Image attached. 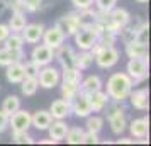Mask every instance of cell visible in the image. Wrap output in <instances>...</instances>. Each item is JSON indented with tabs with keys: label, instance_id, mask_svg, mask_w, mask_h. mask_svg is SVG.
Instances as JSON below:
<instances>
[{
	"label": "cell",
	"instance_id": "ee69618b",
	"mask_svg": "<svg viewBox=\"0 0 151 146\" xmlns=\"http://www.w3.org/2000/svg\"><path fill=\"white\" fill-rule=\"evenodd\" d=\"M116 143H117V145H132V143H134V139H131V138H121V139H117Z\"/></svg>",
	"mask_w": 151,
	"mask_h": 146
},
{
	"label": "cell",
	"instance_id": "7a4b0ae2",
	"mask_svg": "<svg viewBox=\"0 0 151 146\" xmlns=\"http://www.w3.org/2000/svg\"><path fill=\"white\" fill-rule=\"evenodd\" d=\"M107 121H109V126L114 134L121 136L126 131L127 121H126V107L122 105V102L112 100V105H109V111H107Z\"/></svg>",
	"mask_w": 151,
	"mask_h": 146
},
{
	"label": "cell",
	"instance_id": "ba28073f",
	"mask_svg": "<svg viewBox=\"0 0 151 146\" xmlns=\"http://www.w3.org/2000/svg\"><path fill=\"white\" fill-rule=\"evenodd\" d=\"M55 60V49L46 46V44H36L31 51V61H34L39 66L51 65Z\"/></svg>",
	"mask_w": 151,
	"mask_h": 146
},
{
	"label": "cell",
	"instance_id": "3957f363",
	"mask_svg": "<svg viewBox=\"0 0 151 146\" xmlns=\"http://www.w3.org/2000/svg\"><path fill=\"white\" fill-rule=\"evenodd\" d=\"M75 44L78 49H90L97 41H99V34H97L95 27H93V22L90 24H82L78 31L73 34Z\"/></svg>",
	"mask_w": 151,
	"mask_h": 146
},
{
	"label": "cell",
	"instance_id": "d6986e66",
	"mask_svg": "<svg viewBox=\"0 0 151 146\" xmlns=\"http://www.w3.org/2000/svg\"><path fill=\"white\" fill-rule=\"evenodd\" d=\"M80 92L82 93H87V95H90V93H93V92L97 90H102V80H100V77H97V75H88V77H85L80 80Z\"/></svg>",
	"mask_w": 151,
	"mask_h": 146
},
{
	"label": "cell",
	"instance_id": "8fae6325",
	"mask_svg": "<svg viewBox=\"0 0 151 146\" xmlns=\"http://www.w3.org/2000/svg\"><path fill=\"white\" fill-rule=\"evenodd\" d=\"M55 58L58 60V63L61 65V68H73V66H75L76 53L71 46H68V44L63 42L60 48L55 49Z\"/></svg>",
	"mask_w": 151,
	"mask_h": 146
},
{
	"label": "cell",
	"instance_id": "f35d334b",
	"mask_svg": "<svg viewBox=\"0 0 151 146\" xmlns=\"http://www.w3.org/2000/svg\"><path fill=\"white\" fill-rule=\"evenodd\" d=\"M97 143H100V139H99V132L85 131V134H83V141H82V145H97Z\"/></svg>",
	"mask_w": 151,
	"mask_h": 146
},
{
	"label": "cell",
	"instance_id": "ffe728a7",
	"mask_svg": "<svg viewBox=\"0 0 151 146\" xmlns=\"http://www.w3.org/2000/svg\"><path fill=\"white\" fill-rule=\"evenodd\" d=\"M129 131H131V136L132 138H146L148 136V131H150V119L141 117V119L131 121Z\"/></svg>",
	"mask_w": 151,
	"mask_h": 146
},
{
	"label": "cell",
	"instance_id": "cb8c5ba5",
	"mask_svg": "<svg viewBox=\"0 0 151 146\" xmlns=\"http://www.w3.org/2000/svg\"><path fill=\"white\" fill-rule=\"evenodd\" d=\"M126 55L129 58H143L148 56V44L139 41H132L129 44H126Z\"/></svg>",
	"mask_w": 151,
	"mask_h": 146
},
{
	"label": "cell",
	"instance_id": "f6af8a7d",
	"mask_svg": "<svg viewBox=\"0 0 151 146\" xmlns=\"http://www.w3.org/2000/svg\"><path fill=\"white\" fill-rule=\"evenodd\" d=\"M39 143H42V145H56V141H55V139H51V138H48V139H41Z\"/></svg>",
	"mask_w": 151,
	"mask_h": 146
},
{
	"label": "cell",
	"instance_id": "7bdbcfd3",
	"mask_svg": "<svg viewBox=\"0 0 151 146\" xmlns=\"http://www.w3.org/2000/svg\"><path fill=\"white\" fill-rule=\"evenodd\" d=\"M10 34V29H9L7 24H0V44L5 41V37Z\"/></svg>",
	"mask_w": 151,
	"mask_h": 146
},
{
	"label": "cell",
	"instance_id": "6da1fadb",
	"mask_svg": "<svg viewBox=\"0 0 151 146\" xmlns=\"http://www.w3.org/2000/svg\"><path fill=\"white\" fill-rule=\"evenodd\" d=\"M131 90H132V80L127 73H114L110 75L105 85V93L114 102H124L127 100Z\"/></svg>",
	"mask_w": 151,
	"mask_h": 146
},
{
	"label": "cell",
	"instance_id": "277c9868",
	"mask_svg": "<svg viewBox=\"0 0 151 146\" xmlns=\"http://www.w3.org/2000/svg\"><path fill=\"white\" fill-rule=\"evenodd\" d=\"M148 70H150L148 56H143V58H129L127 66H126V73L131 77L132 83H137V82H143V80L148 78Z\"/></svg>",
	"mask_w": 151,
	"mask_h": 146
},
{
	"label": "cell",
	"instance_id": "8d00e7d4",
	"mask_svg": "<svg viewBox=\"0 0 151 146\" xmlns=\"http://www.w3.org/2000/svg\"><path fill=\"white\" fill-rule=\"evenodd\" d=\"M97 10H105V12H110L112 9L117 5V0H93Z\"/></svg>",
	"mask_w": 151,
	"mask_h": 146
},
{
	"label": "cell",
	"instance_id": "bcb514c9",
	"mask_svg": "<svg viewBox=\"0 0 151 146\" xmlns=\"http://www.w3.org/2000/svg\"><path fill=\"white\" fill-rule=\"evenodd\" d=\"M5 7H7V5H5V2H4V4H0V12H2V10H4Z\"/></svg>",
	"mask_w": 151,
	"mask_h": 146
},
{
	"label": "cell",
	"instance_id": "ac0fdd59",
	"mask_svg": "<svg viewBox=\"0 0 151 146\" xmlns=\"http://www.w3.org/2000/svg\"><path fill=\"white\" fill-rule=\"evenodd\" d=\"M46 131L49 132V138L55 139L56 143H60L65 139V134L68 131V124L65 122V119H53V122L49 124Z\"/></svg>",
	"mask_w": 151,
	"mask_h": 146
},
{
	"label": "cell",
	"instance_id": "7402d4cb",
	"mask_svg": "<svg viewBox=\"0 0 151 146\" xmlns=\"http://www.w3.org/2000/svg\"><path fill=\"white\" fill-rule=\"evenodd\" d=\"M5 68H7L5 70V77H7V80L10 82V83H21L22 80L26 78L22 61L12 63V65H9V66H5Z\"/></svg>",
	"mask_w": 151,
	"mask_h": 146
},
{
	"label": "cell",
	"instance_id": "9a60e30c",
	"mask_svg": "<svg viewBox=\"0 0 151 146\" xmlns=\"http://www.w3.org/2000/svg\"><path fill=\"white\" fill-rule=\"evenodd\" d=\"M49 114L53 116V119H68L70 114H71L70 100H65V99L53 100V104L49 107Z\"/></svg>",
	"mask_w": 151,
	"mask_h": 146
},
{
	"label": "cell",
	"instance_id": "4fadbf2b",
	"mask_svg": "<svg viewBox=\"0 0 151 146\" xmlns=\"http://www.w3.org/2000/svg\"><path fill=\"white\" fill-rule=\"evenodd\" d=\"M42 32H44V26L41 22H36V24H26V27L21 31V36L24 42L27 44H37L41 41Z\"/></svg>",
	"mask_w": 151,
	"mask_h": 146
},
{
	"label": "cell",
	"instance_id": "d6a6232c",
	"mask_svg": "<svg viewBox=\"0 0 151 146\" xmlns=\"http://www.w3.org/2000/svg\"><path fill=\"white\" fill-rule=\"evenodd\" d=\"M82 78H83L82 70H78L76 66H73V68H63V71H61V80H70V82L80 83Z\"/></svg>",
	"mask_w": 151,
	"mask_h": 146
},
{
	"label": "cell",
	"instance_id": "e575fe53",
	"mask_svg": "<svg viewBox=\"0 0 151 146\" xmlns=\"http://www.w3.org/2000/svg\"><path fill=\"white\" fill-rule=\"evenodd\" d=\"M12 141L17 145H32L34 138L27 131H12Z\"/></svg>",
	"mask_w": 151,
	"mask_h": 146
},
{
	"label": "cell",
	"instance_id": "f1b7e54d",
	"mask_svg": "<svg viewBox=\"0 0 151 146\" xmlns=\"http://www.w3.org/2000/svg\"><path fill=\"white\" fill-rule=\"evenodd\" d=\"M83 134H85V131L82 127H68V131L65 134V139H66L68 145H82Z\"/></svg>",
	"mask_w": 151,
	"mask_h": 146
},
{
	"label": "cell",
	"instance_id": "7c38bea8",
	"mask_svg": "<svg viewBox=\"0 0 151 146\" xmlns=\"http://www.w3.org/2000/svg\"><path fill=\"white\" fill-rule=\"evenodd\" d=\"M70 104H71V114H75L76 117H87V116L92 114L90 102H88V95H87V93L78 92L76 97L73 99Z\"/></svg>",
	"mask_w": 151,
	"mask_h": 146
},
{
	"label": "cell",
	"instance_id": "e0dca14e",
	"mask_svg": "<svg viewBox=\"0 0 151 146\" xmlns=\"http://www.w3.org/2000/svg\"><path fill=\"white\" fill-rule=\"evenodd\" d=\"M53 122V116L49 114V111H37L34 114H31V126L36 127L37 131H46L49 124Z\"/></svg>",
	"mask_w": 151,
	"mask_h": 146
},
{
	"label": "cell",
	"instance_id": "484cf974",
	"mask_svg": "<svg viewBox=\"0 0 151 146\" xmlns=\"http://www.w3.org/2000/svg\"><path fill=\"white\" fill-rule=\"evenodd\" d=\"M61 82V97L65 99V100H73V99L76 97V93L80 92V87L76 83V82H70V80H60Z\"/></svg>",
	"mask_w": 151,
	"mask_h": 146
},
{
	"label": "cell",
	"instance_id": "4dcf8cb0",
	"mask_svg": "<svg viewBox=\"0 0 151 146\" xmlns=\"http://www.w3.org/2000/svg\"><path fill=\"white\" fill-rule=\"evenodd\" d=\"M24 39H22L21 32H10V34L5 37L4 41V46L5 48H10V49H22L24 48Z\"/></svg>",
	"mask_w": 151,
	"mask_h": 146
},
{
	"label": "cell",
	"instance_id": "8992f818",
	"mask_svg": "<svg viewBox=\"0 0 151 146\" xmlns=\"http://www.w3.org/2000/svg\"><path fill=\"white\" fill-rule=\"evenodd\" d=\"M119 49H116V46H102L100 51L93 56V61L100 66V68L107 70V68H112L114 65H117L119 61Z\"/></svg>",
	"mask_w": 151,
	"mask_h": 146
},
{
	"label": "cell",
	"instance_id": "d4e9b609",
	"mask_svg": "<svg viewBox=\"0 0 151 146\" xmlns=\"http://www.w3.org/2000/svg\"><path fill=\"white\" fill-rule=\"evenodd\" d=\"M27 24V17H26V12H12V17L9 19V29L10 32H21L22 29L26 27Z\"/></svg>",
	"mask_w": 151,
	"mask_h": 146
},
{
	"label": "cell",
	"instance_id": "60d3db41",
	"mask_svg": "<svg viewBox=\"0 0 151 146\" xmlns=\"http://www.w3.org/2000/svg\"><path fill=\"white\" fill-rule=\"evenodd\" d=\"M9 127V114L0 109V134Z\"/></svg>",
	"mask_w": 151,
	"mask_h": 146
},
{
	"label": "cell",
	"instance_id": "2e32d148",
	"mask_svg": "<svg viewBox=\"0 0 151 146\" xmlns=\"http://www.w3.org/2000/svg\"><path fill=\"white\" fill-rule=\"evenodd\" d=\"M24 49H10L2 46L0 48V66H9L12 63L22 61L24 60Z\"/></svg>",
	"mask_w": 151,
	"mask_h": 146
},
{
	"label": "cell",
	"instance_id": "83f0119b",
	"mask_svg": "<svg viewBox=\"0 0 151 146\" xmlns=\"http://www.w3.org/2000/svg\"><path fill=\"white\" fill-rule=\"evenodd\" d=\"M39 88V83H37V78H24L21 82V92L22 95H26V97H32L36 95V92Z\"/></svg>",
	"mask_w": 151,
	"mask_h": 146
},
{
	"label": "cell",
	"instance_id": "603a6c76",
	"mask_svg": "<svg viewBox=\"0 0 151 146\" xmlns=\"http://www.w3.org/2000/svg\"><path fill=\"white\" fill-rule=\"evenodd\" d=\"M110 19H112V22H114L119 29L124 27V26H127V24H131V14L126 9L117 7V5L110 10Z\"/></svg>",
	"mask_w": 151,
	"mask_h": 146
},
{
	"label": "cell",
	"instance_id": "9c48e42d",
	"mask_svg": "<svg viewBox=\"0 0 151 146\" xmlns=\"http://www.w3.org/2000/svg\"><path fill=\"white\" fill-rule=\"evenodd\" d=\"M9 127H12V131H29L31 114L24 109H17L9 116Z\"/></svg>",
	"mask_w": 151,
	"mask_h": 146
},
{
	"label": "cell",
	"instance_id": "7dc6e473",
	"mask_svg": "<svg viewBox=\"0 0 151 146\" xmlns=\"http://www.w3.org/2000/svg\"><path fill=\"white\" fill-rule=\"evenodd\" d=\"M136 2H139V4H146L148 0H136Z\"/></svg>",
	"mask_w": 151,
	"mask_h": 146
},
{
	"label": "cell",
	"instance_id": "4316f807",
	"mask_svg": "<svg viewBox=\"0 0 151 146\" xmlns=\"http://www.w3.org/2000/svg\"><path fill=\"white\" fill-rule=\"evenodd\" d=\"M92 65H93V55L88 49H80V53H76L75 58V66L83 71V70H88Z\"/></svg>",
	"mask_w": 151,
	"mask_h": 146
},
{
	"label": "cell",
	"instance_id": "f546056e",
	"mask_svg": "<svg viewBox=\"0 0 151 146\" xmlns=\"http://www.w3.org/2000/svg\"><path fill=\"white\" fill-rule=\"evenodd\" d=\"M17 109H21V99L17 97V95H7V97L4 99V102H2V111L4 112H7L9 116H10Z\"/></svg>",
	"mask_w": 151,
	"mask_h": 146
},
{
	"label": "cell",
	"instance_id": "b9f144b4",
	"mask_svg": "<svg viewBox=\"0 0 151 146\" xmlns=\"http://www.w3.org/2000/svg\"><path fill=\"white\" fill-rule=\"evenodd\" d=\"M5 5H9V7L12 9V12H26L24 5H22V0H12V4L5 2Z\"/></svg>",
	"mask_w": 151,
	"mask_h": 146
},
{
	"label": "cell",
	"instance_id": "1f68e13d",
	"mask_svg": "<svg viewBox=\"0 0 151 146\" xmlns=\"http://www.w3.org/2000/svg\"><path fill=\"white\" fill-rule=\"evenodd\" d=\"M87 124H85V127H87V131L90 132H100L104 127V119L100 117V116H87Z\"/></svg>",
	"mask_w": 151,
	"mask_h": 146
},
{
	"label": "cell",
	"instance_id": "44dd1931",
	"mask_svg": "<svg viewBox=\"0 0 151 146\" xmlns=\"http://www.w3.org/2000/svg\"><path fill=\"white\" fill-rule=\"evenodd\" d=\"M109 100H110L109 95H107L105 92H102V90H97V92H93V93L88 95V102H90L92 112H102L104 109L107 107Z\"/></svg>",
	"mask_w": 151,
	"mask_h": 146
},
{
	"label": "cell",
	"instance_id": "74e56055",
	"mask_svg": "<svg viewBox=\"0 0 151 146\" xmlns=\"http://www.w3.org/2000/svg\"><path fill=\"white\" fill-rule=\"evenodd\" d=\"M44 0H22V5L26 12H37L41 9V4Z\"/></svg>",
	"mask_w": 151,
	"mask_h": 146
},
{
	"label": "cell",
	"instance_id": "5bb4252c",
	"mask_svg": "<svg viewBox=\"0 0 151 146\" xmlns=\"http://www.w3.org/2000/svg\"><path fill=\"white\" fill-rule=\"evenodd\" d=\"M127 99L131 100V105L137 111H148L150 109V92H148V88L131 90Z\"/></svg>",
	"mask_w": 151,
	"mask_h": 146
},
{
	"label": "cell",
	"instance_id": "30bf717a",
	"mask_svg": "<svg viewBox=\"0 0 151 146\" xmlns=\"http://www.w3.org/2000/svg\"><path fill=\"white\" fill-rule=\"evenodd\" d=\"M41 41H42V44H46L49 48L56 49L66 41V36H65V32H63L58 26H53V27H49V29H44Z\"/></svg>",
	"mask_w": 151,
	"mask_h": 146
},
{
	"label": "cell",
	"instance_id": "5b68a950",
	"mask_svg": "<svg viewBox=\"0 0 151 146\" xmlns=\"http://www.w3.org/2000/svg\"><path fill=\"white\" fill-rule=\"evenodd\" d=\"M60 80H61V71L51 65H46V66H41L39 68V73H37V83L42 88H55L56 85H60Z\"/></svg>",
	"mask_w": 151,
	"mask_h": 146
},
{
	"label": "cell",
	"instance_id": "d590c367",
	"mask_svg": "<svg viewBox=\"0 0 151 146\" xmlns=\"http://www.w3.org/2000/svg\"><path fill=\"white\" fill-rule=\"evenodd\" d=\"M24 65V75L27 78H37V73H39V65H36L34 61H27V63H22Z\"/></svg>",
	"mask_w": 151,
	"mask_h": 146
},
{
	"label": "cell",
	"instance_id": "52a82bcc",
	"mask_svg": "<svg viewBox=\"0 0 151 146\" xmlns=\"http://www.w3.org/2000/svg\"><path fill=\"white\" fill-rule=\"evenodd\" d=\"M56 26L61 29L65 36L70 37V36H73L78 31V27L82 26V19H80V14H78V10L76 12H68V14L61 15L58 21H56Z\"/></svg>",
	"mask_w": 151,
	"mask_h": 146
},
{
	"label": "cell",
	"instance_id": "836d02e7",
	"mask_svg": "<svg viewBox=\"0 0 151 146\" xmlns=\"http://www.w3.org/2000/svg\"><path fill=\"white\" fill-rule=\"evenodd\" d=\"M119 36H121V39H122L124 44H129V42L136 41V27L134 26H124V27L119 29Z\"/></svg>",
	"mask_w": 151,
	"mask_h": 146
},
{
	"label": "cell",
	"instance_id": "ab89813d",
	"mask_svg": "<svg viewBox=\"0 0 151 146\" xmlns=\"http://www.w3.org/2000/svg\"><path fill=\"white\" fill-rule=\"evenodd\" d=\"M71 4L75 5L76 10H82V9H88L93 5V0H71Z\"/></svg>",
	"mask_w": 151,
	"mask_h": 146
}]
</instances>
